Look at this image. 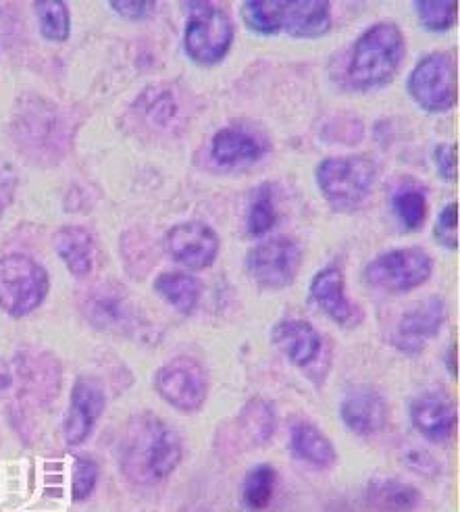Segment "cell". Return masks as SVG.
Segmentation results:
<instances>
[{
	"instance_id": "36",
	"label": "cell",
	"mask_w": 460,
	"mask_h": 512,
	"mask_svg": "<svg viewBox=\"0 0 460 512\" xmlns=\"http://www.w3.org/2000/svg\"><path fill=\"white\" fill-rule=\"evenodd\" d=\"M7 207V200H5V192H3V184H0V217H3V211Z\"/></svg>"
},
{
	"instance_id": "13",
	"label": "cell",
	"mask_w": 460,
	"mask_h": 512,
	"mask_svg": "<svg viewBox=\"0 0 460 512\" xmlns=\"http://www.w3.org/2000/svg\"><path fill=\"white\" fill-rule=\"evenodd\" d=\"M309 296L327 319L342 327H352L361 319V311L356 309L346 294L344 273L336 265H329L315 273L309 286Z\"/></svg>"
},
{
	"instance_id": "34",
	"label": "cell",
	"mask_w": 460,
	"mask_h": 512,
	"mask_svg": "<svg viewBox=\"0 0 460 512\" xmlns=\"http://www.w3.org/2000/svg\"><path fill=\"white\" fill-rule=\"evenodd\" d=\"M404 458H406L408 469H413L421 477H429L431 479V477H436L440 473L438 460L433 458L429 452H425V450H411Z\"/></svg>"
},
{
	"instance_id": "2",
	"label": "cell",
	"mask_w": 460,
	"mask_h": 512,
	"mask_svg": "<svg viewBox=\"0 0 460 512\" xmlns=\"http://www.w3.org/2000/svg\"><path fill=\"white\" fill-rule=\"evenodd\" d=\"M406 57V40L392 21H379L367 28L350 48L346 80L356 92H371L388 86Z\"/></svg>"
},
{
	"instance_id": "3",
	"label": "cell",
	"mask_w": 460,
	"mask_h": 512,
	"mask_svg": "<svg viewBox=\"0 0 460 512\" xmlns=\"http://www.w3.org/2000/svg\"><path fill=\"white\" fill-rule=\"evenodd\" d=\"M379 167L369 155L327 157L315 169L317 188L334 211L350 213L375 190Z\"/></svg>"
},
{
	"instance_id": "20",
	"label": "cell",
	"mask_w": 460,
	"mask_h": 512,
	"mask_svg": "<svg viewBox=\"0 0 460 512\" xmlns=\"http://www.w3.org/2000/svg\"><path fill=\"white\" fill-rule=\"evenodd\" d=\"M55 248L67 271L75 277H84L94 267V240L88 229L69 225L61 227L55 236Z\"/></svg>"
},
{
	"instance_id": "30",
	"label": "cell",
	"mask_w": 460,
	"mask_h": 512,
	"mask_svg": "<svg viewBox=\"0 0 460 512\" xmlns=\"http://www.w3.org/2000/svg\"><path fill=\"white\" fill-rule=\"evenodd\" d=\"M71 496L75 502H84L92 496L96 481H98V465L92 458L78 456L73 465V479H71Z\"/></svg>"
},
{
	"instance_id": "15",
	"label": "cell",
	"mask_w": 460,
	"mask_h": 512,
	"mask_svg": "<svg viewBox=\"0 0 460 512\" xmlns=\"http://www.w3.org/2000/svg\"><path fill=\"white\" fill-rule=\"evenodd\" d=\"M340 419L356 435H375L388 423V404L369 386H356L340 402Z\"/></svg>"
},
{
	"instance_id": "8",
	"label": "cell",
	"mask_w": 460,
	"mask_h": 512,
	"mask_svg": "<svg viewBox=\"0 0 460 512\" xmlns=\"http://www.w3.org/2000/svg\"><path fill=\"white\" fill-rule=\"evenodd\" d=\"M152 383H155L157 394L180 413H196L207 402V371L190 356H177L165 363L155 373Z\"/></svg>"
},
{
	"instance_id": "22",
	"label": "cell",
	"mask_w": 460,
	"mask_h": 512,
	"mask_svg": "<svg viewBox=\"0 0 460 512\" xmlns=\"http://www.w3.org/2000/svg\"><path fill=\"white\" fill-rule=\"evenodd\" d=\"M367 496L379 512H413L421 504V492L415 485L390 477L371 479Z\"/></svg>"
},
{
	"instance_id": "4",
	"label": "cell",
	"mask_w": 460,
	"mask_h": 512,
	"mask_svg": "<svg viewBox=\"0 0 460 512\" xmlns=\"http://www.w3.org/2000/svg\"><path fill=\"white\" fill-rule=\"evenodd\" d=\"M50 290L46 269L25 254L0 256V309L21 319L32 315Z\"/></svg>"
},
{
	"instance_id": "7",
	"label": "cell",
	"mask_w": 460,
	"mask_h": 512,
	"mask_svg": "<svg viewBox=\"0 0 460 512\" xmlns=\"http://www.w3.org/2000/svg\"><path fill=\"white\" fill-rule=\"evenodd\" d=\"M433 273V259L419 248H394L383 252L365 267L363 277L371 288L390 292V294H406L425 286Z\"/></svg>"
},
{
	"instance_id": "24",
	"label": "cell",
	"mask_w": 460,
	"mask_h": 512,
	"mask_svg": "<svg viewBox=\"0 0 460 512\" xmlns=\"http://www.w3.org/2000/svg\"><path fill=\"white\" fill-rule=\"evenodd\" d=\"M286 0H246L242 3V19L246 28L259 36H275L284 23Z\"/></svg>"
},
{
	"instance_id": "25",
	"label": "cell",
	"mask_w": 460,
	"mask_h": 512,
	"mask_svg": "<svg viewBox=\"0 0 460 512\" xmlns=\"http://www.w3.org/2000/svg\"><path fill=\"white\" fill-rule=\"evenodd\" d=\"M277 488V471L269 463L252 467L244 479L242 500L250 510H265Z\"/></svg>"
},
{
	"instance_id": "12",
	"label": "cell",
	"mask_w": 460,
	"mask_h": 512,
	"mask_svg": "<svg viewBox=\"0 0 460 512\" xmlns=\"http://www.w3.org/2000/svg\"><path fill=\"white\" fill-rule=\"evenodd\" d=\"M107 406V396L100 383L92 377H80L71 390L69 411L63 425L67 446L84 444Z\"/></svg>"
},
{
	"instance_id": "23",
	"label": "cell",
	"mask_w": 460,
	"mask_h": 512,
	"mask_svg": "<svg viewBox=\"0 0 460 512\" xmlns=\"http://www.w3.org/2000/svg\"><path fill=\"white\" fill-rule=\"evenodd\" d=\"M238 425L248 444H254V446L269 444L277 429L275 406L269 400L252 398L240 411Z\"/></svg>"
},
{
	"instance_id": "21",
	"label": "cell",
	"mask_w": 460,
	"mask_h": 512,
	"mask_svg": "<svg viewBox=\"0 0 460 512\" xmlns=\"http://www.w3.org/2000/svg\"><path fill=\"white\" fill-rule=\"evenodd\" d=\"M155 292L163 298V302L171 306V309L188 317L194 315L198 309L202 298V284L198 277L190 273L169 271L161 273L155 279Z\"/></svg>"
},
{
	"instance_id": "29",
	"label": "cell",
	"mask_w": 460,
	"mask_h": 512,
	"mask_svg": "<svg viewBox=\"0 0 460 512\" xmlns=\"http://www.w3.org/2000/svg\"><path fill=\"white\" fill-rule=\"evenodd\" d=\"M275 223H277V209L271 196V188L263 186L257 190V194H254L248 207V217H246L248 234L252 238H263L265 234L271 232Z\"/></svg>"
},
{
	"instance_id": "5",
	"label": "cell",
	"mask_w": 460,
	"mask_h": 512,
	"mask_svg": "<svg viewBox=\"0 0 460 512\" xmlns=\"http://www.w3.org/2000/svg\"><path fill=\"white\" fill-rule=\"evenodd\" d=\"M186 9L190 13L184 32L186 55L204 67L221 63L236 38L232 19L213 3H188Z\"/></svg>"
},
{
	"instance_id": "31",
	"label": "cell",
	"mask_w": 460,
	"mask_h": 512,
	"mask_svg": "<svg viewBox=\"0 0 460 512\" xmlns=\"http://www.w3.org/2000/svg\"><path fill=\"white\" fill-rule=\"evenodd\" d=\"M433 238L446 250H458V202H448L440 211L433 225Z\"/></svg>"
},
{
	"instance_id": "16",
	"label": "cell",
	"mask_w": 460,
	"mask_h": 512,
	"mask_svg": "<svg viewBox=\"0 0 460 512\" xmlns=\"http://www.w3.org/2000/svg\"><path fill=\"white\" fill-rule=\"evenodd\" d=\"M408 417L413 427L431 444H444L456 429L454 404L436 392H425L413 398L408 406Z\"/></svg>"
},
{
	"instance_id": "17",
	"label": "cell",
	"mask_w": 460,
	"mask_h": 512,
	"mask_svg": "<svg viewBox=\"0 0 460 512\" xmlns=\"http://www.w3.org/2000/svg\"><path fill=\"white\" fill-rule=\"evenodd\" d=\"M331 3L327 0H286L281 32L298 40H317L329 34Z\"/></svg>"
},
{
	"instance_id": "10",
	"label": "cell",
	"mask_w": 460,
	"mask_h": 512,
	"mask_svg": "<svg viewBox=\"0 0 460 512\" xmlns=\"http://www.w3.org/2000/svg\"><path fill=\"white\" fill-rule=\"evenodd\" d=\"M165 252L171 261L190 271L209 269L219 256L221 240L215 229L202 221L177 223L165 234Z\"/></svg>"
},
{
	"instance_id": "1",
	"label": "cell",
	"mask_w": 460,
	"mask_h": 512,
	"mask_svg": "<svg viewBox=\"0 0 460 512\" xmlns=\"http://www.w3.org/2000/svg\"><path fill=\"white\" fill-rule=\"evenodd\" d=\"M184 458V446L165 421L142 415L127 427L121 444V469L136 483L167 481Z\"/></svg>"
},
{
	"instance_id": "27",
	"label": "cell",
	"mask_w": 460,
	"mask_h": 512,
	"mask_svg": "<svg viewBox=\"0 0 460 512\" xmlns=\"http://www.w3.org/2000/svg\"><path fill=\"white\" fill-rule=\"evenodd\" d=\"M40 34L50 42H65L71 34V15L63 0H40L34 3Z\"/></svg>"
},
{
	"instance_id": "6",
	"label": "cell",
	"mask_w": 460,
	"mask_h": 512,
	"mask_svg": "<svg viewBox=\"0 0 460 512\" xmlns=\"http://www.w3.org/2000/svg\"><path fill=\"white\" fill-rule=\"evenodd\" d=\"M406 90L425 113L442 115L454 109L458 100V73L452 55L431 53L423 57L408 73Z\"/></svg>"
},
{
	"instance_id": "9",
	"label": "cell",
	"mask_w": 460,
	"mask_h": 512,
	"mask_svg": "<svg viewBox=\"0 0 460 512\" xmlns=\"http://www.w3.org/2000/svg\"><path fill=\"white\" fill-rule=\"evenodd\" d=\"M302 267V248L290 238H271L246 254V271L265 290H284L294 284Z\"/></svg>"
},
{
	"instance_id": "35",
	"label": "cell",
	"mask_w": 460,
	"mask_h": 512,
	"mask_svg": "<svg viewBox=\"0 0 460 512\" xmlns=\"http://www.w3.org/2000/svg\"><path fill=\"white\" fill-rule=\"evenodd\" d=\"M446 367L450 371V375L456 379V344H450L448 346V358H446Z\"/></svg>"
},
{
	"instance_id": "18",
	"label": "cell",
	"mask_w": 460,
	"mask_h": 512,
	"mask_svg": "<svg viewBox=\"0 0 460 512\" xmlns=\"http://www.w3.org/2000/svg\"><path fill=\"white\" fill-rule=\"evenodd\" d=\"M290 452L306 467L327 471L338 463V450L327 435L309 421H298L290 429Z\"/></svg>"
},
{
	"instance_id": "11",
	"label": "cell",
	"mask_w": 460,
	"mask_h": 512,
	"mask_svg": "<svg viewBox=\"0 0 460 512\" xmlns=\"http://www.w3.org/2000/svg\"><path fill=\"white\" fill-rule=\"evenodd\" d=\"M448 309L440 296H429L408 309L394 331V346L404 354H421L433 338H438Z\"/></svg>"
},
{
	"instance_id": "28",
	"label": "cell",
	"mask_w": 460,
	"mask_h": 512,
	"mask_svg": "<svg viewBox=\"0 0 460 512\" xmlns=\"http://www.w3.org/2000/svg\"><path fill=\"white\" fill-rule=\"evenodd\" d=\"M419 23L427 32H448L456 25V3L454 0H417L413 5Z\"/></svg>"
},
{
	"instance_id": "32",
	"label": "cell",
	"mask_w": 460,
	"mask_h": 512,
	"mask_svg": "<svg viewBox=\"0 0 460 512\" xmlns=\"http://www.w3.org/2000/svg\"><path fill=\"white\" fill-rule=\"evenodd\" d=\"M433 165H436V173L440 175L442 182L454 184L458 177V146L442 142L431 152Z\"/></svg>"
},
{
	"instance_id": "14",
	"label": "cell",
	"mask_w": 460,
	"mask_h": 512,
	"mask_svg": "<svg viewBox=\"0 0 460 512\" xmlns=\"http://www.w3.org/2000/svg\"><path fill=\"white\" fill-rule=\"evenodd\" d=\"M271 342L296 369H311L323 356V338L313 323L304 319H284L271 331Z\"/></svg>"
},
{
	"instance_id": "26",
	"label": "cell",
	"mask_w": 460,
	"mask_h": 512,
	"mask_svg": "<svg viewBox=\"0 0 460 512\" xmlns=\"http://www.w3.org/2000/svg\"><path fill=\"white\" fill-rule=\"evenodd\" d=\"M392 211L404 232H417L427 219V198L419 188H400L392 196Z\"/></svg>"
},
{
	"instance_id": "33",
	"label": "cell",
	"mask_w": 460,
	"mask_h": 512,
	"mask_svg": "<svg viewBox=\"0 0 460 512\" xmlns=\"http://www.w3.org/2000/svg\"><path fill=\"white\" fill-rule=\"evenodd\" d=\"M109 7L130 21H144L157 11L155 0H121V3H109Z\"/></svg>"
},
{
	"instance_id": "19",
	"label": "cell",
	"mask_w": 460,
	"mask_h": 512,
	"mask_svg": "<svg viewBox=\"0 0 460 512\" xmlns=\"http://www.w3.org/2000/svg\"><path fill=\"white\" fill-rule=\"evenodd\" d=\"M267 146L238 127H223L211 142V159L223 167L257 163L265 157Z\"/></svg>"
}]
</instances>
